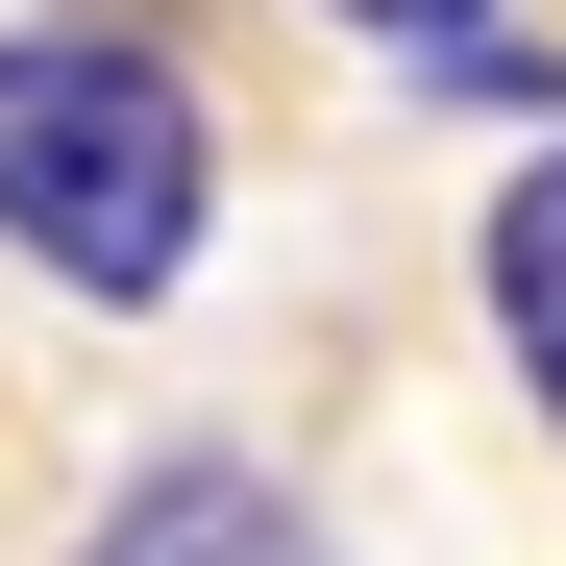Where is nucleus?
<instances>
[{
    "instance_id": "1",
    "label": "nucleus",
    "mask_w": 566,
    "mask_h": 566,
    "mask_svg": "<svg viewBox=\"0 0 566 566\" xmlns=\"http://www.w3.org/2000/svg\"><path fill=\"white\" fill-rule=\"evenodd\" d=\"M198 198H222V148H198V99H172V50L0 25V247H25V271L172 296V271H198Z\"/></svg>"
},
{
    "instance_id": "2",
    "label": "nucleus",
    "mask_w": 566,
    "mask_h": 566,
    "mask_svg": "<svg viewBox=\"0 0 566 566\" xmlns=\"http://www.w3.org/2000/svg\"><path fill=\"white\" fill-rule=\"evenodd\" d=\"M74 566H321V542H296V493H271V468H148Z\"/></svg>"
},
{
    "instance_id": "3",
    "label": "nucleus",
    "mask_w": 566,
    "mask_h": 566,
    "mask_svg": "<svg viewBox=\"0 0 566 566\" xmlns=\"http://www.w3.org/2000/svg\"><path fill=\"white\" fill-rule=\"evenodd\" d=\"M493 345H517V395L566 419V148H542L517 198H493Z\"/></svg>"
},
{
    "instance_id": "4",
    "label": "nucleus",
    "mask_w": 566,
    "mask_h": 566,
    "mask_svg": "<svg viewBox=\"0 0 566 566\" xmlns=\"http://www.w3.org/2000/svg\"><path fill=\"white\" fill-rule=\"evenodd\" d=\"M345 25H395L419 74H468V50H517V25H493V0H345Z\"/></svg>"
}]
</instances>
